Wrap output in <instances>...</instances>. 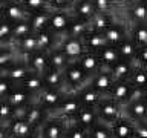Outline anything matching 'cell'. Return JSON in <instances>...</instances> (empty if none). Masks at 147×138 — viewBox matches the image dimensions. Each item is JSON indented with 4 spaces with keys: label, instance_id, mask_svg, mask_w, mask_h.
<instances>
[{
    "label": "cell",
    "instance_id": "1",
    "mask_svg": "<svg viewBox=\"0 0 147 138\" xmlns=\"http://www.w3.org/2000/svg\"><path fill=\"white\" fill-rule=\"evenodd\" d=\"M63 78H64V86L67 91H77L87 85L90 77L83 71L78 62H71L66 68L63 69Z\"/></svg>",
    "mask_w": 147,
    "mask_h": 138
},
{
    "label": "cell",
    "instance_id": "2",
    "mask_svg": "<svg viewBox=\"0 0 147 138\" xmlns=\"http://www.w3.org/2000/svg\"><path fill=\"white\" fill-rule=\"evenodd\" d=\"M81 108H83V103L77 94V91H67V94L64 95L60 106L51 115H57V117H61L64 120H71V118H75V115L80 112Z\"/></svg>",
    "mask_w": 147,
    "mask_h": 138
},
{
    "label": "cell",
    "instance_id": "3",
    "mask_svg": "<svg viewBox=\"0 0 147 138\" xmlns=\"http://www.w3.org/2000/svg\"><path fill=\"white\" fill-rule=\"evenodd\" d=\"M96 112L100 115V120H103L106 123H113L118 118L124 117L123 104H119L118 101L112 100L107 95H104L100 100V103L96 104Z\"/></svg>",
    "mask_w": 147,
    "mask_h": 138
},
{
    "label": "cell",
    "instance_id": "4",
    "mask_svg": "<svg viewBox=\"0 0 147 138\" xmlns=\"http://www.w3.org/2000/svg\"><path fill=\"white\" fill-rule=\"evenodd\" d=\"M67 131V124L64 118L51 115L38 129V138H64Z\"/></svg>",
    "mask_w": 147,
    "mask_h": 138
},
{
    "label": "cell",
    "instance_id": "5",
    "mask_svg": "<svg viewBox=\"0 0 147 138\" xmlns=\"http://www.w3.org/2000/svg\"><path fill=\"white\" fill-rule=\"evenodd\" d=\"M72 12L71 11H60V9H51V17H49V25L48 28L54 32L58 39L66 35V32L71 26L72 22Z\"/></svg>",
    "mask_w": 147,
    "mask_h": 138
},
{
    "label": "cell",
    "instance_id": "6",
    "mask_svg": "<svg viewBox=\"0 0 147 138\" xmlns=\"http://www.w3.org/2000/svg\"><path fill=\"white\" fill-rule=\"evenodd\" d=\"M67 94V89H55V87H45L43 91L37 95V103H40L45 109L49 110V114H52L55 109L60 106L63 101L64 95Z\"/></svg>",
    "mask_w": 147,
    "mask_h": 138
},
{
    "label": "cell",
    "instance_id": "7",
    "mask_svg": "<svg viewBox=\"0 0 147 138\" xmlns=\"http://www.w3.org/2000/svg\"><path fill=\"white\" fill-rule=\"evenodd\" d=\"M57 46L66 54V57L71 60V62H77V60L86 52L83 39H78V37H66V35H63L61 39H58V45Z\"/></svg>",
    "mask_w": 147,
    "mask_h": 138
},
{
    "label": "cell",
    "instance_id": "8",
    "mask_svg": "<svg viewBox=\"0 0 147 138\" xmlns=\"http://www.w3.org/2000/svg\"><path fill=\"white\" fill-rule=\"evenodd\" d=\"M103 34H104L106 41H107L109 45L118 46L129 35V23L126 20H123L121 17L117 16V18L112 22V25H110Z\"/></svg>",
    "mask_w": 147,
    "mask_h": 138
},
{
    "label": "cell",
    "instance_id": "9",
    "mask_svg": "<svg viewBox=\"0 0 147 138\" xmlns=\"http://www.w3.org/2000/svg\"><path fill=\"white\" fill-rule=\"evenodd\" d=\"M31 72H32V71L29 69V66H28L25 57L18 58L17 62L12 63L9 68L3 69V71H0V74H2V75H5V77H8L9 80L14 83V85H20V83L25 80V78L29 75Z\"/></svg>",
    "mask_w": 147,
    "mask_h": 138
},
{
    "label": "cell",
    "instance_id": "10",
    "mask_svg": "<svg viewBox=\"0 0 147 138\" xmlns=\"http://www.w3.org/2000/svg\"><path fill=\"white\" fill-rule=\"evenodd\" d=\"M2 18L11 23H18L29 18V12L23 8L20 0H11L9 3L2 6Z\"/></svg>",
    "mask_w": 147,
    "mask_h": 138
},
{
    "label": "cell",
    "instance_id": "11",
    "mask_svg": "<svg viewBox=\"0 0 147 138\" xmlns=\"http://www.w3.org/2000/svg\"><path fill=\"white\" fill-rule=\"evenodd\" d=\"M8 132L11 138H31L37 135V129H34L25 118H12L8 123Z\"/></svg>",
    "mask_w": 147,
    "mask_h": 138
},
{
    "label": "cell",
    "instance_id": "12",
    "mask_svg": "<svg viewBox=\"0 0 147 138\" xmlns=\"http://www.w3.org/2000/svg\"><path fill=\"white\" fill-rule=\"evenodd\" d=\"M89 83L100 92V94L107 95L109 91L112 89L113 83H115V78H113V75H112V72H110L109 68H103L101 71L96 72L95 75L90 77Z\"/></svg>",
    "mask_w": 147,
    "mask_h": 138
},
{
    "label": "cell",
    "instance_id": "13",
    "mask_svg": "<svg viewBox=\"0 0 147 138\" xmlns=\"http://www.w3.org/2000/svg\"><path fill=\"white\" fill-rule=\"evenodd\" d=\"M133 89H135V86H133L129 80H117L113 83L112 89L109 91L107 97H110L112 100L118 101L119 104L124 106V104H127Z\"/></svg>",
    "mask_w": 147,
    "mask_h": 138
},
{
    "label": "cell",
    "instance_id": "14",
    "mask_svg": "<svg viewBox=\"0 0 147 138\" xmlns=\"http://www.w3.org/2000/svg\"><path fill=\"white\" fill-rule=\"evenodd\" d=\"M6 100L16 109V108H20V106H26V104L34 103L37 100V97H34L31 92H28L22 85H14L12 89L9 91V94L6 95Z\"/></svg>",
    "mask_w": 147,
    "mask_h": 138
},
{
    "label": "cell",
    "instance_id": "15",
    "mask_svg": "<svg viewBox=\"0 0 147 138\" xmlns=\"http://www.w3.org/2000/svg\"><path fill=\"white\" fill-rule=\"evenodd\" d=\"M49 117H51L49 110L45 109L40 103L34 101V103H31L29 108H28V112H26V115H25V120H26V121L29 123L34 129H37V131H38V129L41 127V124H43Z\"/></svg>",
    "mask_w": 147,
    "mask_h": 138
},
{
    "label": "cell",
    "instance_id": "16",
    "mask_svg": "<svg viewBox=\"0 0 147 138\" xmlns=\"http://www.w3.org/2000/svg\"><path fill=\"white\" fill-rule=\"evenodd\" d=\"M25 60H26V63H28V66H29L31 71L35 72V74H40V75H43V74L48 71V68H49L48 51L37 49L32 54L26 55Z\"/></svg>",
    "mask_w": 147,
    "mask_h": 138
},
{
    "label": "cell",
    "instance_id": "17",
    "mask_svg": "<svg viewBox=\"0 0 147 138\" xmlns=\"http://www.w3.org/2000/svg\"><path fill=\"white\" fill-rule=\"evenodd\" d=\"M124 16L129 25L133 23H147V5L144 2L133 3V5H124Z\"/></svg>",
    "mask_w": 147,
    "mask_h": 138
},
{
    "label": "cell",
    "instance_id": "18",
    "mask_svg": "<svg viewBox=\"0 0 147 138\" xmlns=\"http://www.w3.org/2000/svg\"><path fill=\"white\" fill-rule=\"evenodd\" d=\"M110 129L113 138H135V121L127 117H121L110 123Z\"/></svg>",
    "mask_w": 147,
    "mask_h": 138
},
{
    "label": "cell",
    "instance_id": "19",
    "mask_svg": "<svg viewBox=\"0 0 147 138\" xmlns=\"http://www.w3.org/2000/svg\"><path fill=\"white\" fill-rule=\"evenodd\" d=\"M123 110L124 117L130 118L132 121H146L147 120V103L142 98L124 104Z\"/></svg>",
    "mask_w": 147,
    "mask_h": 138
},
{
    "label": "cell",
    "instance_id": "20",
    "mask_svg": "<svg viewBox=\"0 0 147 138\" xmlns=\"http://www.w3.org/2000/svg\"><path fill=\"white\" fill-rule=\"evenodd\" d=\"M77 62L80 63V66L83 68V71H84L89 77L95 75L98 71L103 69V64H101V60L98 57V54L92 52V51H86V52L83 54Z\"/></svg>",
    "mask_w": 147,
    "mask_h": 138
},
{
    "label": "cell",
    "instance_id": "21",
    "mask_svg": "<svg viewBox=\"0 0 147 138\" xmlns=\"http://www.w3.org/2000/svg\"><path fill=\"white\" fill-rule=\"evenodd\" d=\"M71 12L75 18H81V20L89 22L96 14L94 0H75L71 8Z\"/></svg>",
    "mask_w": 147,
    "mask_h": 138
},
{
    "label": "cell",
    "instance_id": "22",
    "mask_svg": "<svg viewBox=\"0 0 147 138\" xmlns=\"http://www.w3.org/2000/svg\"><path fill=\"white\" fill-rule=\"evenodd\" d=\"M77 94L80 97L83 106H87V108H96V104L100 103V100L103 98V94H100L98 91L95 89L90 83H87L80 89H77Z\"/></svg>",
    "mask_w": 147,
    "mask_h": 138
},
{
    "label": "cell",
    "instance_id": "23",
    "mask_svg": "<svg viewBox=\"0 0 147 138\" xmlns=\"http://www.w3.org/2000/svg\"><path fill=\"white\" fill-rule=\"evenodd\" d=\"M83 43H84V48L86 51H92V52H98L101 48H104L106 45H109L106 41V37L103 32H98V31H94V29H89L83 35Z\"/></svg>",
    "mask_w": 147,
    "mask_h": 138
},
{
    "label": "cell",
    "instance_id": "24",
    "mask_svg": "<svg viewBox=\"0 0 147 138\" xmlns=\"http://www.w3.org/2000/svg\"><path fill=\"white\" fill-rule=\"evenodd\" d=\"M135 62H130V60H124L121 58L119 62H117L113 64V66H110V72H112V75L115 78V81L117 80H129V77L132 75L133 69H135Z\"/></svg>",
    "mask_w": 147,
    "mask_h": 138
},
{
    "label": "cell",
    "instance_id": "25",
    "mask_svg": "<svg viewBox=\"0 0 147 138\" xmlns=\"http://www.w3.org/2000/svg\"><path fill=\"white\" fill-rule=\"evenodd\" d=\"M115 18H117V14L115 12H96L89 20V26H90V29H94V31L104 32L110 25H112V22Z\"/></svg>",
    "mask_w": 147,
    "mask_h": 138
},
{
    "label": "cell",
    "instance_id": "26",
    "mask_svg": "<svg viewBox=\"0 0 147 138\" xmlns=\"http://www.w3.org/2000/svg\"><path fill=\"white\" fill-rule=\"evenodd\" d=\"M75 121L81 126H84L86 129H90L94 124L100 121V115L96 112V108H87L83 106L80 109V112L75 115Z\"/></svg>",
    "mask_w": 147,
    "mask_h": 138
},
{
    "label": "cell",
    "instance_id": "27",
    "mask_svg": "<svg viewBox=\"0 0 147 138\" xmlns=\"http://www.w3.org/2000/svg\"><path fill=\"white\" fill-rule=\"evenodd\" d=\"M96 54H98V57L101 60L103 68H110V66H113L117 62L121 60L118 46H115V45H106L104 48H101Z\"/></svg>",
    "mask_w": 147,
    "mask_h": 138
},
{
    "label": "cell",
    "instance_id": "28",
    "mask_svg": "<svg viewBox=\"0 0 147 138\" xmlns=\"http://www.w3.org/2000/svg\"><path fill=\"white\" fill-rule=\"evenodd\" d=\"M23 55L17 52V49L14 48V45H0V71L9 68L12 63H16L18 58H22Z\"/></svg>",
    "mask_w": 147,
    "mask_h": 138
},
{
    "label": "cell",
    "instance_id": "29",
    "mask_svg": "<svg viewBox=\"0 0 147 138\" xmlns=\"http://www.w3.org/2000/svg\"><path fill=\"white\" fill-rule=\"evenodd\" d=\"M35 37H37V43H38V49L48 51V52L58 45V37L55 35L49 28L41 29V31H37Z\"/></svg>",
    "mask_w": 147,
    "mask_h": 138
},
{
    "label": "cell",
    "instance_id": "30",
    "mask_svg": "<svg viewBox=\"0 0 147 138\" xmlns=\"http://www.w3.org/2000/svg\"><path fill=\"white\" fill-rule=\"evenodd\" d=\"M45 87H55V89H66L64 86V78H63V71L54 68H48L43 75Z\"/></svg>",
    "mask_w": 147,
    "mask_h": 138
},
{
    "label": "cell",
    "instance_id": "31",
    "mask_svg": "<svg viewBox=\"0 0 147 138\" xmlns=\"http://www.w3.org/2000/svg\"><path fill=\"white\" fill-rule=\"evenodd\" d=\"M14 48L17 49V52L23 55V57H26V55L32 54L34 51L38 49V43H37V37H35V32L28 37H23V39L14 41Z\"/></svg>",
    "mask_w": 147,
    "mask_h": 138
},
{
    "label": "cell",
    "instance_id": "32",
    "mask_svg": "<svg viewBox=\"0 0 147 138\" xmlns=\"http://www.w3.org/2000/svg\"><path fill=\"white\" fill-rule=\"evenodd\" d=\"M20 85L25 87L28 92H31L34 97H37L41 91L45 89V81H43V77L40 74H35V72H31L25 80H23Z\"/></svg>",
    "mask_w": 147,
    "mask_h": 138
},
{
    "label": "cell",
    "instance_id": "33",
    "mask_svg": "<svg viewBox=\"0 0 147 138\" xmlns=\"http://www.w3.org/2000/svg\"><path fill=\"white\" fill-rule=\"evenodd\" d=\"M138 49H140V46H138L135 41H133V39H132L130 35H127L126 39H124L121 43L118 45V51H119L121 58L130 60V62H135L136 54H138Z\"/></svg>",
    "mask_w": 147,
    "mask_h": 138
},
{
    "label": "cell",
    "instance_id": "34",
    "mask_svg": "<svg viewBox=\"0 0 147 138\" xmlns=\"http://www.w3.org/2000/svg\"><path fill=\"white\" fill-rule=\"evenodd\" d=\"M49 17H51V8L31 12L29 14V22H31L32 28H34V32L46 29L48 25H49Z\"/></svg>",
    "mask_w": 147,
    "mask_h": 138
},
{
    "label": "cell",
    "instance_id": "35",
    "mask_svg": "<svg viewBox=\"0 0 147 138\" xmlns=\"http://www.w3.org/2000/svg\"><path fill=\"white\" fill-rule=\"evenodd\" d=\"M48 58H49V68L60 69V71H63V69L71 63V60L66 57V54H64L58 46H55L54 49L49 51V52H48Z\"/></svg>",
    "mask_w": 147,
    "mask_h": 138
},
{
    "label": "cell",
    "instance_id": "36",
    "mask_svg": "<svg viewBox=\"0 0 147 138\" xmlns=\"http://www.w3.org/2000/svg\"><path fill=\"white\" fill-rule=\"evenodd\" d=\"M129 35L133 39V41L140 46L147 45V23H133L129 25Z\"/></svg>",
    "mask_w": 147,
    "mask_h": 138
},
{
    "label": "cell",
    "instance_id": "37",
    "mask_svg": "<svg viewBox=\"0 0 147 138\" xmlns=\"http://www.w3.org/2000/svg\"><path fill=\"white\" fill-rule=\"evenodd\" d=\"M34 34V28H32L29 18L23 22H18V23H12V43L17 40L23 39V37H28Z\"/></svg>",
    "mask_w": 147,
    "mask_h": 138
},
{
    "label": "cell",
    "instance_id": "38",
    "mask_svg": "<svg viewBox=\"0 0 147 138\" xmlns=\"http://www.w3.org/2000/svg\"><path fill=\"white\" fill-rule=\"evenodd\" d=\"M89 29H90L89 22L74 17L72 22H71V26H69V29L66 32V37H78V39H83V35H84Z\"/></svg>",
    "mask_w": 147,
    "mask_h": 138
},
{
    "label": "cell",
    "instance_id": "39",
    "mask_svg": "<svg viewBox=\"0 0 147 138\" xmlns=\"http://www.w3.org/2000/svg\"><path fill=\"white\" fill-rule=\"evenodd\" d=\"M129 81L132 83L135 87H138V89H144V87H147V68L146 66H135V69H133L132 75L129 77Z\"/></svg>",
    "mask_w": 147,
    "mask_h": 138
},
{
    "label": "cell",
    "instance_id": "40",
    "mask_svg": "<svg viewBox=\"0 0 147 138\" xmlns=\"http://www.w3.org/2000/svg\"><path fill=\"white\" fill-rule=\"evenodd\" d=\"M89 138H113L110 123H106L103 120H100L98 123L94 124L89 129Z\"/></svg>",
    "mask_w": 147,
    "mask_h": 138
},
{
    "label": "cell",
    "instance_id": "41",
    "mask_svg": "<svg viewBox=\"0 0 147 138\" xmlns=\"http://www.w3.org/2000/svg\"><path fill=\"white\" fill-rule=\"evenodd\" d=\"M66 138H89V129L78 124L75 118L67 121V131H66Z\"/></svg>",
    "mask_w": 147,
    "mask_h": 138
},
{
    "label": "cell",
    "instance_id": "42",
    "mask_svg": "<svg viewBox=\"0 0 147 138\" xmlns=\"http://www.w3.org/2000/svg\"><path fill=\"white\" fill-rule=\"evenodd\" d=\"M12 43V23L0 18V45Z\"/></svg>",
    "mask_w": 147,
    "mask_h": 138
},
{
    "label": "cell",
    "instance_id": "43",
    "mask_svg": "<svg viewBox=\"0 0 147 138\" xmlns=\"http://www.w3.org/2000/svg\"><path fill=\"white\" fill-rule=\"evenodd\" d=\"M14 117V108L9 104V101L6 98L0 100V123L8 124Z\"/></svg>",
    "mask_w": 147,
    "mask_h": 138
},
{
    "label": "cell",
    "instance_id": "44",
    "mask_svg": "<svg viewBox=\"0 0 147 138\" xmlns=\"http://www.w3.org/2000/svg\"><path fill=\"white\" fill-rule=\"evenodd\" d=\"M20 3L23 5V8L28 12H35V11H41V9H48L49 3L48 0H20Z\"/></svg>",
    "mask_w": 147,
    "mask_h": 138
},
{
    "label": "cell",
    "instance_id": "45",
    "mask_svg": "<svg viewBox=\"0 0 147 138\" xmlns=\"http://www.w3.org/2000/svg\"><path fill=\"white\" fill-rule=\"evenodd\" d=\"M96 12H117V8L119 5H117L113 0H94Z\"/></svg>",
    "mask_w": 147,
    "mask_h": 138
},
{
    "label": "cell",
    "instance_id": "46",
    "mask_svg": "<svg viewBox=\"0 0 147 138\" xmlns=\"http://www.w3.org/2000/svg\"><path fill=\"white\" fill-rule=\"evenodd\" d=\"M75 0H48L51 9H60V11H71Z\"/></svg>",
    "mask_w": 147,
    "mask_h": 138
},
{
    "label": "cell",
    "instance_id": "47",
    "mask_svg": "<svg viewBox=\"0 0 147 138\" xmlns=\"http://www.w3.org/2000/svg\"><path fill=\"white\" fill-rule=\"evenodd\" d=\"M14 83L9 80L8 77H5L0 74V100L2 98H6V95L9 94V91L12 89Z\"/></svg>",
    "mask_w": 147,
    "mask_h": 138
},
{
    "label": "cell",
    "instance_id": "48",
    "mask_svg": "<svg viewBox=\"0 0 147 138\" xmlns=\"http://www.w3.org/2000/svg\"><path fill=\"white\" fill-rule=\"evenodd\" d=\"M135 64L147 68V45L141 46V48L138 49V54H136V58H135Z\"/></svg>",
    "mask_w": 147,
    "mask_h": 138
},
{
    "label": "cell",
    "instance_id": "49",
    "mask_svg": "<svg viewBox=\"0 0 147 138\" xmlns=\"http://www.w3.org/2000/svg\"><path fill=\"white\" fill-rule=\"evenodd\" d=\"M135 138H147V120L135 121Z\"/></svg>",
    "mask_w": 147,
    "mask_h": 138
},
{
    "label": "cell",
    "instance_id": "50",
    "mask_svg": "<svg viewBox=\"0 0 147 138\" xmlns=\"http://www.w3.org/2000/svg\"><path fill=\"white\" fill-rule=\"evenodd\" d=\"M0 138H11L8 132V124H2L0 123Z\"/></svg>",
    "mask_w": 147,
    "mask_h": 138
},
{
    "label": "cell",
    "instance_id": "51",
    "mask_svg": "<svg viewBox=\"0 0 147 138\" xmlns=\"http://www.w3.org/2000/svg\"><path fill=\"white\" fill-rule=\"evenodd\" d=\"M144 0H123V5H133V3H140Z\"/></svg>",
    "mask_w": 147,
    "mask_h": 138
},
{
    "label": "cell",
    "instance_id": "52",
    "mask_svg": "<svg viewBox=\"0 0 147 138\" xmlns=\"http://www.w3.org/2000/svg\"><path fill=\"white\" fill-rule=\"evenodd\" d=\"M142 100L147 103V87H144V89H142Z\"/></svg>",
    "mask_w": 147,
    "mask_h": 138
},
{
    "label": "cell",
    "instance_id": "53",
    "mask_svg": "<svg viewBox=\"0 0 147 138\" xmlns=\"http://www.w3.org/2000/svg\"><path fill=\"white\" fill-rule=\"evenodd\" d=\"M9 2H11V0H0V6H3V5H6Z\"/></svg>",
    "mask_w": 147,
    "mask_h": 138
},
{
    "label": "cell",
    "instance_id": "54",
    "mask_svg": "<svg viewBox=\"0 0 147 138\" xmlns=\"http://www.w3.org/2000/svg\"><path fill=\"white\" fill-rule=\"evenodd\" d=\"M113 2L117 3V5H121V3H123V0H113Z\"/></svg>",
    "mask_w": 147,
    "mask_h": 138
},
{
    "label": "cell",
    "instance_id": "55",
    "mask_svg": "<svg viewBox=\"0 0 147 138\" xmlns=\"http://www.w3.org/2000/svg\"><path fill=\"white\" fill-rule=\"evenodd\" d=\"M31 138H38V132H37V135H34V137H31Z\"/></svg>",
    "mask_w": 147,
    "mask_h": 138
},
{
    "label": "cell",
    "instance_id": "56",
    "mask_svg": "<svg viewBox=\"0 0 147 138\" xmlns=\"http://www.w3.org/2000/svg\"><path fill=\"white\" fill-rule=\"evenodd\" d=\"M0 18H2V6H0Z\"/></svg>",
    "mask_w": 147,
    "mask_h": 138
},
{
    "label": "cell",
    "instance_id": "57",
    "mask_svg": "<svg viewBox=\"0 0 147 138\" xmlns=\"http://www.w3.org/2000/svg\"><path fill=\"white\" fill-rule=\"evenodd\" d=\"M144 3H146V5H147V0H144Z\"/></svg>",
    "mask_w": 147,
    "mask_h": 138
}]
</instances>
